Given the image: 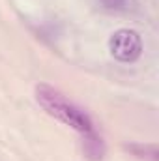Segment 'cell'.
Returning <instances> with one entry per match:
<instances>
[{
	"label": "cell",
	"instance_id": "cell-1",
	"mask_svg": "<svg viewBox=\"0 0 159 161\" xmlns=\"http://www.w3.org/2000/svg\"><path fill=\"white\" fill-rule=\"evenodd\" d=\"M34 96H36L38 105L49 116L69 125L77 133L84 135V133H90V131L96 129L90 114L84 109H80L77 103H73L69 97H66L60 90L52 88L51 84L40 82L34 90Z\"/></svg>",
	"mask_w": 159,
	"mask_h": 161
},
{
	"label": "cell",
	"instance_id": "cell-3",
	"mask_svg": "<svg viewBox=\"0 0 159 161\" xmlns=\"http://www.w3.org/2000/svg\"><path fill=\"white\" fill-rule=\"evenodd\" d=\"M80 144H82V154L88 161H103L107 154V146H105L103 137L96 129L90 133H84Z\"/></svg>",
	"mask_w": 159,
	"mask_h": 161
},
{
	"label": "cell",
	"instance_id": "cell-4",
	"mask_svg": "<svg viewBox=\"0 0 159 161\" xmlns=\"http://www.w3.org/2000/svg\"><path fill=\"white\" fill-rule=\"evenodd\" d=\"M129 154H133L139 159H148V161H157V144H142V142H133V144H125L123 146Z\"/></svg>",
	"mask_w": 159,
	"mask_h": 161
},
{
	"label": "cell",
	"instance_id": "cell-5",
	"mask_svg": "<svg viewBox=\"0 0 159 161\" xmlns=\"http://www.w3.org/2000/svg\"><path fill=\"white\" fill-rule=\"evenodd\" d=\"M105 9L111 11H131L137 6V0H99Z\"/></svg>",
	"mask_w": 159,
	"mask_h": 161
},
{
	"label": "cell",
	"instance_id": "cell-2",
	"mask_svg": "<svg viewBox=\"0 0 159 161\" xmlns=\"http://www.w3.org/2000/svg\"><path fill=\"white\" fill-rule=\"evenodd\" d=\"M109 51L118 62H137L142 54V38L131 28H120L109 40Z\"/></svg>",
	"mask_w": 159,
	"mask_h": 161
}]
</instances>
